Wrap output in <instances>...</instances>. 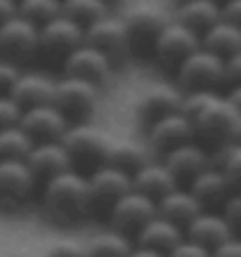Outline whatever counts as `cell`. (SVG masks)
<instances>
[{
  "instance_id": "cell-48",
  "label": "cell",
  "mask_w": 241,
  "mask_h": 257,
  "mask_svg": "<svg viewBox=\"0 0 241 257\" xmlns=\"http://www.w3.org/2000/svg\"><path fill=\"white\" fill-rule=\"evenodd\" d=\"M15 3H17V0H15Z\"/></svg>"
},
{
  "instance_id": "cell-47",
  "label": "cell",
  "mask_w": 241,
  "mask_h": 257,
  "mask_svg": "<svg viewBox=\"0 0 241 257\" xmlns=\"http://www.w3.org/2000/svg\"><path fill=\"white\" fill-rule=\"evenodd\" d=\"M215 3H218V5H220V3H227V0H215Z\"/></svg>"
},
{
  "instance_id": "cell-13",
  "label": "cell",
  "mask_w": 241,
  "mask_h": 257,
  "mask_svg": "<svg viewBox=\"0 0 241 257\" xmlns=\"http://www.w3.org/2000/svg\"><path fill=\"white\" fill-rule=\"evenodd\" d=\"M66 78L73 80H83V83H90V85H100L109 78L111 73V62L104 55H100L97 50L88 45H78L73 52H71L62 64Z\"/></svg>"
},
{
  "instance_id": "cell-44",
  "label": "cell",
  "mask_w": 241,
  "mask_h": 257,
  "mask_svg": "<svg viewBox=\"0 0 241 257\" xmlns=\"http://www.w3.org/2000/svg\"><path fill=\"white\" fill-rule=\"evenodd\" d=\"M10 257H33V255H26V252H17V255H10Z\"/></svg>"
},
{
  "instance_id": "cell-32",
  "label": "cell",
  "mask_w": 241,
  "mask_h": 257,
  "mask_svg": "<svg viewBox=\"0 0 241 257\" xmlns=\"http://www.w3.org/2000/svg\"><path fill=\"white\" fill-rule=\"evenodd\" d=\"M31 147V140L19 130V125L0 130V161H24Z\"/></svg>"
},
{
  "instance_id": "cell-42",
  "label": "cell",
  "mask_w": 241,
  "mask_h": 257,
  "mask_svg": "<svg viewBox=\"0 0 241 257\" xmlns=\"http://www.w3.org/2000/svg\"><path fill=\"white\" fill-rule=\"evenodd\" d=\"M15 15H17V3L15 0H0V24H5Z\"/></svg>"
},
{
  "instance_id": "cell-26",
  "label": "cell",
  "mask_w": 241,
  "mask_h": 257,
  "mask_svg": "<svg viewBox=\"0 0 241 257\" xmlns=\"http://www.w3.org/2000/svg\"><path fill=\"white\" fill-rule=\"evenodd\" d=\"M220 22V5L215 0H189L178 10V24L201 38L210 26Z\"/></svg>"
},
{
  "instance_id": "cell-35",
  "label": "cell",
  "mask_w": 241,
  "mask_h": 257,
  "mask_svg": "<svg viewBox=\"0 0 241 257\" xmlns=\"http://www.w3.org/2000/svg\"><path fill=\"white\" fill-rule=\"evenodd\" d=\"M220 85H227V90L241 87V55L229 57V59H222Z\"/></svg>"
},
{
  "instance_id": "cell-45",
  "label": "cell",
  "mask_w": 241,
  "mask_h": 257,
  "mask_svg": "<svg viewBox=\"0 0 241 257\" xmlns=\"http://www.w3.org/2000/svg\"><path fill=\"white\" fill-rule=\"evenodd\" d=\"M102 3H104V5H111V3H116V0H102Z\"/></svg>"
},
{
  "instance_id": "cell-14",
  "label": "cell",
  "mask_w": 241,
  "mask_h": 257,
  "mask_svg": "<svg viewBox=\"0 0 241 257\" xmlns=\"http://www.w3.org/2000/svg\"><path fill=\"white\" fill-rule=\"evenodd\" d=\"M164 158H166L164 168L168 170V175L173 177V182H175L178 189H182V187L187 189L192 184V179H194L196 175H201L210 165V156L199 144H194V142L175 149L171 154H166Z\"/></svg>"
},
{
  "instance_id": "cell-38",
  "label": "cell",
  "mask_w": 241,
  "mask_h": 257,
  "mask_svg": "<svg viewBox=\"0 0 241 257\" xmlns=\"http://www.w3.org/2000/svg\"><path fill=\"white\" fill-rule=\"evenodd\" d=\"M220 22L234 29H241V0L220 3Z\"/></svg>"
},
{
  "instance_id": "cell-17",
  "label": "cell",
  "mask_w": 241,
  "mask_h": 257,
  "mask_svg": "<svg viewBox=\"0 0 241 257\" xmlns=\"http://www.w3.org/2000/svg\"><path fill=\"white\" fill-rule=\"evenodd\" d=\"M33 177L24 161H0V205L17 208L33 194Z\"/></svg>"
},
{
  "instance_id": "cell-2",
  "label": "cell",
  "mask_w": 241,
  "mask_h": 257,
  "mask_svg": "<svg viewBox=\"0 0 241 257\" xmlns=\"http://www.w3.org/2000/svg\"><path fill=\"white\" fill-rule=\"evenodd\" d=\"M59 144L69 158V170L81 175V177H90L93 172L107 165L114 140L107 133H102L100 127H93L86 123L66 127Z\"/></svg>"
},
{
  "instance_id": "cell-24",
  "label": "cell",
  "mask_w": 241,
  "mask_h": 257,
  "mask_svg": "<svg viewBox=\"0 0 241 257\" xmlns=\"http://www.w3.org/2000/svg\"><path fill=\"white\" fill-rule=\"evenodd\" d=\"M130 189L135 194L149 198L151 203H158L161 198H166V196L171 194V191H175L178 187H175V182H173V177L168 175V170H166L164 165L147 163L130 179Z\"/></svg>"
},
{
  "instance_id": "cell-4",
  "label": "cell",
  "mask_w": 241,
  "mask_h": 257,
  "mask_svg": "<svg viewBox=\"0 0 241 257\" xmlns=\"http://www.w3.org/2000/svg\"><path fill=\"white\" fill-rule=\"evenodd\" d=\"M52 106L66 120L69 127L71 125H86L88 118L97 109V87L73 78L55 83Z\"/></svg>"
},
{
  "instance_id": "cell-20",
  "label": "cell",
  "mask_w": 241,
  "mask_h": 257,
  "mask_svg": "<svg viewBox=\"0 0 241 257\" xmlns=\"http://www.w3.org/2000/svg\"><path fill=\"white\" fill-rule=\"evenodd\" d=\"M55 94V80L43 73H19L15 87L10 90V99L19 111H29L36 106H50Z\"/></svg>"
},
{
  "instance_id": "cell-37",
  "label": "cell",
  "mask_w": 241,
  "mask_h": 257,
  "mask_svg": "<svg viewBox=\"0 0 241 257\" xmlns=\"http://www.w3.org/2000/svg\"><path fill=\"white\" fill-rule=\"evenodd\" d=\"M19 118H22V111L15 106V101L10 97H0V130L19 125Z\"/></svg>"
},
{
  "instance_id": "cell-34",
  "label": "cell",
  "mask_w": 241,
  "mask_h": 257,
  "mask_svg": "<svg viewBox=\"0 0 241 257\" xmlns=\"http://www.w3.org/2000/svg\"><path fill=\"white\" fill-rule=\"evenodd\" d=\"M218 215L225 219V224L229 226V229H232V234L236 236L239 224H241V198H239V194L229 196V198L222 203V208L218 210Z\"/></svg>"
},
{
  "instance_id": "cell-7",
  "label": "cell",
  "mask_w": 241,
  "mask_h": 257,
  "mask_svg": "<svg viewBox=\"0 0 241 257\" xmlns=\"http://www.w3.org/2000/svg\"><path fill=\"white\" fill-rule=\"evenodd\" d=\"M83 45V31L62 15L55 17L52 22L43 24L38 29V47H36V57L47 59V62L64 64V59Z\"/></svg>"
},
{
  "instance_id": "cell-3",
  "label": "cell",
  "mask_w": 241,
  "mask_h": 257,
  "mask_svg": "<svg viewBox=\"0 0 241 257\" xmlns=\"http://www.w3.org/2000/svg\"><path fill=\"white\" fill-rule=\"evenodd\" d=\"M43 205L59 222H78L88 217V184L76 172H62L43 187Z\"/></svg>"
},
{
  "instance_id": "cell-39",
  "label": "cell",
  "mask_w": 241,
  "mask_h": 257,
  "mask_svg": "<svg viewBox=\"0 0 241 257\" xmlns=\"http://www.w3.org/2000/svg\"><path fill=\"white\" fill-rule=\"evenodd\" d=\"M17 78H19V71L15 64L0 62V97H10V90L15 87Z\"/></svg>"
},
{
  "instance_id": "cell-28",
  "label": "cell",
  "mask_w": 241,
  "mask_h": 257,
  "mask_svg": "<svg viewBox=\"0 0 241 257\" xmlns=\"http://www.w3.org/2000/svg\"><path fill=\"white\" fill-rule=\"evenodd\" d=\"M147 151L137 144H130V142H114L109 151V158H107V165L118 170L125 177H135L137 172L147 165Z\"/></svg>"
},
{
  "instance_id": "cell-19",
  "label": "cell",
  "mask_w": 241,
  "mask_h": 257,
  "mask_svg": "<svg viewBox=\"0 0 241 257\" xmlns=\"http://www.w3.org/2000/svg\"><path fill=\"white\" fill-rule=\"evenodd\" d=\"M187 191L192 194L196 203H199V208L201 212H215L222 208V203L229 198L232 194H239V191H234L229 184L225 182V177L215 172L213 168H206L201 175H196L192 179V184L187 187Z\"/></svg>"
},
{
  "instance_id": "cell-43",
  "label": "cell",
  "mask_w": 241,
  "mask_h": 257,
  "mask_svg": "<svg viewBox=\"0 0 241 257\" xmlns=\"http://www.w3.org/2000/svg\"><path fill=\"white\" fill-rule=\"evenodd\" d=\"M128 257H164V255H156V252H151V250H142V248H137V250H132Z\"/></svg>"
},
{
  "instance_id": "cell-22",
  "label": "cell",
  "mask_w": 241,
  "mask_h": 257,
  "mask_svg": "<svg viewBox=\"0 0 241 257\" xmlns=\"http://www.w3.org/2000/svg\"><path fill=\"white\" fill-rule=\"evenodd\" d=\"M180 104H182V97H180L175 90L171 87H151L142 94L140 104H137V120H140L142 127H151L154 123H158L161 118L171 116V113H178Z\"/></svg>"
},
{
  "instance_id": "cell-1",
  "label": "cell",
  "mask_w": 241,
  "mask_h": 257,
  "mask_svg": "<svg viewBox=\"0 0 241 257\" xmlns=\"http://www.w3.org/2000/svg\"><path fill=\"white\" fill-rule=\"evenodd\" d=\"M180 113L192 125L194 144H199L208 156L222 147L239 144L241 111L227 104V99L218 92L185 94Z\"/></svg>"
},
{
  "instance_id": "cell-23",
  "label": "cell",
  "mask_w": 241,
  "mask_h": 257,
  "mask_svg": "<svg viewBox=\"0 0 241 257\" xmlns=\"http://www.w3.org/2000/svg\"><path fill=\"white\" fill-rule=\"evenodd\" d=\"M135 238H137V248L151 250L156 255L166 257L182 238H185V234H182V229L173 226L171 222H166V219H161V217H154L142 226Z\"/></svg>"
},
{
  "instance_id": "cell-30",
  "label": "cell",
  "mask_w": 241,
  "mask_h": 257,
  "mask_svg": "<svg viewBox=\"0 0 241 257\" xmlns=\"http://www.w3.org/2000/svg\"><path fill=\"white\" fill-rule=\"evenodd\" d=\"M210 168L220 172L225 182L234 191H239L241 187V147L239 144H229V147L218 149L215 154H210Z\"/></svg>"
},
{
  "instance_id": "cell-15",
  "label": "cell",
  "mask_w": 241,
  "mask_h": 257,
  "mask_svg": "<svg viewBox=\"0 0 241 257\" xmlns=\"http://www.w3.org/2000/svg\"><path fill=\"white\" fill-rule=\"evenodd\" d=\"M24 165H26V170L31 172L33 184H43L45 187L50 179H55L57 175L69 170V158H66L59 142L33 144L29 156L24 158Z\"/></svg>"
},
{
  "instance_id": "cell-16",
  "label": "cell",
  "mask_w": 241,
  "mask_h": 257,
  "mask_svg": "<svg viewBox=\"0 0 241 257\" xmlns=\"http://www.w3.org/2000/svg\"><path fill=\"white\" fill-rule=\"evenodd\" d=\"M83 45L97 50L100 55H104L107 59L121 57L125 52V31L123 22L116 17H102L100 22L90 24L83 31Z\"/></svg>"
},
{
  "instance_id": "cell-6",
  "label": "cell",
  "mask_w": 241,
  "mask_h": 257,
  "mask_svg": "<svg viewBox=\"0 0 241 257\" xmlns=\"http://www.w3.org/2000/svg\"><path fill=\"white\" fill-rule=\"evenodd\" d=\"M86 184H88V215L104 219V222L109 217L111 208L118 203V198L130 191V177L121 175L109 165H104L97 172H93L90 177H86Z\"/></svg>"
},
{
  "instance_id": "cell-8",
  "label": "cell",
  "mask_w": 241,
  "mask_h": 257,
  "mask_svg": "<svg viewBox=\"0 0 241 257\" xmlns=\"http://www.w3.org/2000/svg\"><path fill=\"white\" fill-rule=\"evenodd\" d=\"M220 73H222V59L199 47L182 62L175 76H178L180 87L185 90V94H194L215 92L220 87Z\"/></svg>"
},
{
  "instance_id": "cell-33",
  "label": "cell",
  "mask_w": 241,
  "mask_h": 257,
  "mask_svg": "<svg viewBox=\"0 0 241 257\" xmlns=\"http://www.w3.org/2000/svg\"><path fill=\"white\" fill-rule=\"evenodd\" d=\"M132 252V245L128 238L118 234H104L97 236L90 245H86V257H128Z\"/></svg>"
},
{
  "instance_id": "cell-25",
  "label": "cell",
  "mask_w": 241,
  "mask_h": 257,
  "mask_svg": "<svg viewBox=\"0 0 241 257\" xmlns=\"http://www.w3.org/2000/svg\"><path fill=\"white\" fill-rule=\"evenodd\" d=\"M199 212H201L199 203L192 198V194L187 189H175V191H171L166 198L156 203V217L171 222L173 226H178L182 231Z\"/></svg>"
},
{
  "instance_id": "cell-46",
  "label": "cell",
  "mask_w": 241,
  "mask_h": 257,
  "mask_svg": "<svg viewBox=\"0 0 241 257\" xmlns=\"http://www.w3.org/2000/svg\"><path fill=\"white\" fill-rule=\"evenodd\" d=\"M178 3H180V5H182V3H189V0H178Z\"/></svg>"
},
{
  "instance_id": "cell-9",
  "label": "cell",
  "mask_w": 241,
  "mask_h": 257,
  "mask_svg": "<svg viewBox=\"0 0 241 257\" xmlns=\"http://www.w3.org/2000/svg\"><path fill=\"white\" fill-rule=\"evenodd\" d=\"M154 217H156V203H151L149 198H144L140 194H135L130 189L111 208L107 222L111 224L114 234L123 236V238L130 241V236H137V231Z\"/></svg>"
},
{
  "instance_id": "cell-41",
  "label": "cell",
  "mask_w": 241,
  "mask_h": 257,
  "mask_svg": "<svg viewBox=\"0 0 241 257\" xmlns=\"http://www.w3.org/2000/svg\"><path fill=\"white\" fill-rule=\"evenodd\" d=\"M210 257H241V243L236 241V236L218 245L215 250H210Z\"/></svg>"
},
{
  "instance_id": "cell-27",
  "label": "cell",
  "mask_w": 241,
  "mask_h": 257,
  "mask_svg": "<svg viewBox=\"0 0 241 257\" xmlns=\"http://www.w3.org/2000/svg\"><path fill=\"white\" fill-rule=\"evenodd\" d=\"M199 47L210 52L213 57H218V59L236 57L241 55V29H234V26L218 22L199 38Z\"/></svg>"
},
{
  "instance_id": "cell-40",
  "label": "cell",
  "mask_w": 241,
  "mask_h": 257,
  "mask_svg": "<svg viewBox=\"0 0 241 257\" xmlns=\"http://www.w3.org/2000/svg\"><path fill=\"white\" fill-rule=\"evenodd\" d=\"M166 257H210V252L206 248H201V245H196V243L182 238Z\"/></svg>"
},
{
  "instance_id": "cell-18",
  "label": "cell",
  "mask_w": 241,
  "mask_h": 257,
  "mask_svg": "<svg viewBox=\"0 0 241 257\" xmlns=\"http://www.w3.org/2000/svg\"><path fill=\"white\" fill-rule=\"evenodd\" d=\"M149 133V142H151V149L158 151V154H171L175 149L185 147V144H192L194 142V135H192V125L182 113H171V116L161 118L158 123H154L147 130Z\"/></svg>"
},
{
  "instance_id": "cell-5",
  "label": "cell",
  "mask_w": 241,
  "mask_h": 257,
  "mask_svg": "<svg viewBox=\"0 0 241 257\" xmlns=\"http://www.w3.org/2000/svg\"><path fill=\"white\" fill-rule=\"evenodd\" d=\"M121 22H123L125 31V52H130L135 57L151 55L158 36L168 26V19L156 8H147V5L140 10H132Z\"/></svg>"
},
{
  "instance_id": "cell-12",
  "label": "cell",
  "mask_w": 241,
  "mask_h": 257,
  "mask_svg": "<svg viewBox=\"0 0 241 257\" xmlns=\"http://www.w3.org/2000/svg\"><path fill=\"white\" fill-rule=\"evenodd\" d=\"M66 120H64L57 109L50 104V106H36V109L22 111V118H19V130H22L31 144H52V142H59L66 133Z\"/></svg>"
},
{
  "instance_id": "cell-36",
  "label": "cell",
  "mask_w": 241,
  "mask_h": 257,
  "mask_svg": "<svg viewBox=\"0 0 241 257\" xmlns=\"http://www.w3.org/2000/svg\"><path fill=\"white\" fill-rule=\"evenodd\" d=\"M45 257H86V245L76 241H57L47 248Z\"/></svg>"
},
{
  "instance_id": "cell-21",
  "label": "cell",
  "mask_w": 241,
  "mask_h": 257,
  "mask_svg": "<svg viewBox=\"0 0 241 257\" xmlns=\"http://www.w3.org/2000/svg\"><path fill=\"white\" fill-rule=\"evenodd\" d=\"M185 238L187 241L196 243V245H201L210 252V250H215L218 245H222L225 241L234 238L232 229L225 224V219L220 217L218 212H199L189 224L185 226Z\"/></svg>"
},
{
  "instance_id": "cell-31",
  "label": "cell",
  "mask_w": 241,
  "mask_h": 257,
  "mask_svg": "<svg viewBox=\"0 0 241 257\" xmlns=\"http://www.w3.org/2000/svg\"><path fill=\"white\" fill-rule=\"evenodd\" d=\"M17 17L40 29L59 17V0H17Z\"/></svg>"
},
{
  "instance_id": "cell-29",
  "label": "cell",
  "mask_w": 241,
  "mask_h": 257,
  "mask_svg": "<svg viewBox=\"0 0 241 257\" xmlns=\"http://www.w3.org/2000/svg\"><path fill=\"white\" fill-rule=\"evenodd\" d=\"M59 15L86 31L90 24L109 15V5H104L102 0H59Z\"/></svg>"
},
{
  "instance_id": "cell-10",
  "label": "cell",
  "mask_w": 241,
  "mask_h": 257,
  "mask_svg": "<svg viewBox=\"0 0 241 257\" xmlns=\"http://www.w3.org/2000/svg\"><path fill=\"white\" fill-rule=\"evenodd\" d=\"M196 50H199V38L194 33L187 31L185 26H180V24H168L164 33L158 36V40H156L151 57L164 71L178 73L182 62Z\"/></svg>"
},
{
  "instance_id": "cell-11",
  "label": "cell",
  "mask_w": 241,
  "mask_h": 257,
  "mask_svg": "<svg viewBox=\"0 0 241 257\" xmlns=\"http://www.w3.org/2000/svg\"><path fill=\"white\" fill-rule=\"evenodd\" d=\"M36 47H38V29L33 24L24 22L17 15L0 24V57L8 64L33 59Z\"/></svg>"
}]
</instances>
